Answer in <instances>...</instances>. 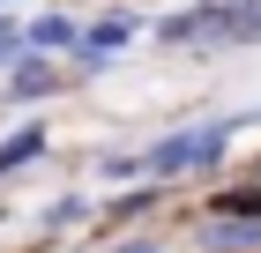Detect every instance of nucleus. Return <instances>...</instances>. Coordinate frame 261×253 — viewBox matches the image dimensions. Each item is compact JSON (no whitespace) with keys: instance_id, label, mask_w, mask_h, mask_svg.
I'll list each match as a JSON object with an SVG mask.
<instances>
[{"instance_id":"f257e3e1","label":"nucleus","mask_w":261,"mask_h":253,"mask_svg":"<svg viewBox=\"0 0 261 253\" xmlns=\"http://www.w3.org/2000/svg\"><path fill=\"white\" fill-rule=\"evenodd\" d=\"M217 149H224V127H201V134H172L149 164H157V172H187V164H209Z\"/></svg>"},{"instance_id":"f03ea898","label":"nucleus","mask_w":261,"mask_h":253,"mask_svg":"<svg viewBox=\"0 0 261 253\" xmlns=\"http://www.w3.org/2000/svg\"><path fill=\"white\" fill-rule=\"evenodd\" d=\"M38 149H45V134H38V127H30V134H15L8 149H0V172H8V164H22V156H38Z\"/></svg>"}]
</instances>
